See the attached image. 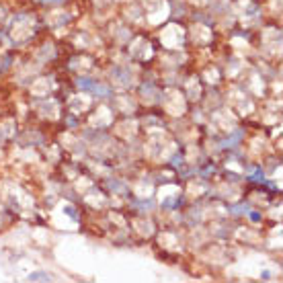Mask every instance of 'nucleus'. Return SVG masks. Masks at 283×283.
Returning <instances> with one entry per match:
<instances>
[{
    "label": "nucleus",
    "instance_id": "obj_1",
    "mask_svg": "<svg viewBox=\"0 0 283 283\" xmlns=\"http://www.w3.org/2000/svg\"><path fill=\"white\" fill-rule=\"evenodd\" d=\"M240 139H242V129H236L228 139L222 142V148H232V144H238Z\"/></svg>",
    "mask_w": 283,
    "mask_h": 283
},
{
    "label": "nucleus",
    "instance_id": "obj_2",
    "mask_svg": "<svg viewBox=\"0 0 283 283\" xmlns=\"http://www.w3.org/2000/svg\"><path fill=\"white\" fill-rule=\"evenodd\" d=\"M76 84H78V88H80V90H92V86L97 84V82L90 80V78H78V80H76Z\"/></svg>",
    "mask_w": 283,
    "mask_h": 283
},
{
    "label": "nucleus",
    "instance_id": "obj_3",
    "mask_svg": "<svg viewBox=\"0 0 283 283\" xmlns=\"http://www.w3.org/2000/svg\"><path fill=\"white\" fill-rule=\"evenodd\" d=\"M31 281H50V275H45V273H33L29 275Z\"/></svg>",
    "mask_w": 283,
    "mask_h": 283
},
{
    "label": "nucleus",
    "instance_id": "obj_4",
    "mask_svg": "<svg viewBox=\"0 0 283 283\" xmlns=\"http://www.w3.org/2000/svg\"><path fill=\"white\" fill-rule=\"evenodd\" d=\"M232 209H234V214H249V205H236Z\"/></svg>",
    "mask_w": 283,
    "mask_h": 283
},
{
    "label": "nucleus",
    "instance_id": "obj_5",
    "mask_svg": "<svg viewBox=\"0 0 283 283\" xmlns=\"http://www.w3.org/2000/svg\"><path fill=\"white\" fill-rule=\"evenodd\" d=\"M253 181H263V172L261 170H255L253 172Z\"/></svg>",
    "mask_w": 283,
    "mask_h": 283
},
{
    "label": "nucleus",
    "instance_id": "obj_6",
    "mask_svg": "<svg viewBox=\"0 0 283 283\" xmlns=\"http://www.w3.org/2000/svg\"><path fill=\"white\" fill-rule=\"evenodd\" d=\"M249 216H251V220H253V222H259V220H261V216H259V214H253V211H249Z\"/></svg>",
    "mask_w": 283,
    "mask_h": 283
},
{
    "label": "nucleus",
    "instance_id": "obj_7",
    "mask_svg": "<svg viewBox=\"0 0 283 283\" xmlns=\"http://www.w3.org/2000/svg\"><path fill=\"white\" fill-rule=\"evenodd\" d=\"M41 3H64V0H41Z\"/></svg>",
    "mask_w": 283,
    "mask_h": 283
}]
</instances>
